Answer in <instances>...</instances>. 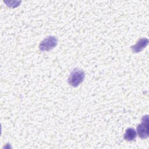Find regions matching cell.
<instances>
[{
    "mask_svg": "<svg viewBox=\"0 0 149 149\" xmlns=\"http://www.w3.org/2000/svg\"><path fill=\"white\" fill-rule=\"evenodd\" d=\"M85 73L80 69L76 68L70 73L68 78V83L73 87L80 85L84 80Z\"/></svg>",
    "mask_w": 149,
    "mask_h": 149,
    "instance_id": "obj_1",
    "label": "cell"
},
{
    "mask_svg": "<svg viewBox=\"0 0 149 149\" xmlns=\"http://www.w3.org/2000/svg\"><path fill=\"white\" fill-rule=\"evenodd\" d=\"M57 42L58 40L55 37L48 36L40 42L39 49L41 51H49L56 47Z\"/></svg>",
    "mask_w": 149,
    "mask_h": 149,
    "instance_id": "obj_3",
    "label": "cell"
},
{
    "mask_svg": "<svg viewBox=\"0 0 149 149\" xmlns=\"http://www.w3.org/2000/svg\"><path fill=\"white\" fill-rule=\"evenodd\" d=\"M137 134L141 139H147L148 137V115L142 117L141 122L137 127Z\"/></svg>",
    "mask_w": 149,
    "mask_h": 149,
    "instance_id": "obj_2",
    "label": "cell"
},
{
    "mask_svg": "<svg viewBox=\"0 0 149 149\" xmlns=\"http://www.w3.org/2000/svg\"><path fill=\"white\" fill-rule=\"evenodd\" d=\"M136 135L137 133L136 130L132 127H129L126 130L123 135V138L125 140L130 141L134 140L136 137Z\"/></svg>",
    "mask_w": 149,
    "mask_h": 149,
    "instance_id": "obj_5",
    "label": "cell"
},
{
    "mask_svg": "<svg viewBox=\"0 0 149 149\" xmlns=\"http://www.w3.org/2000/svg\"><path fill=\"white\" fill-rule=\"evenodd\" d=\"M148 44V40L146 38H142L139 39L136 44L131 46L132 51L134 53H138L141 52L145 48Z\"/></svg>",
    "mask_w": 149,
    "mask_h": 149,
    "instance_id": "obj_4",
    "label": "cell"
}]
</instances>
